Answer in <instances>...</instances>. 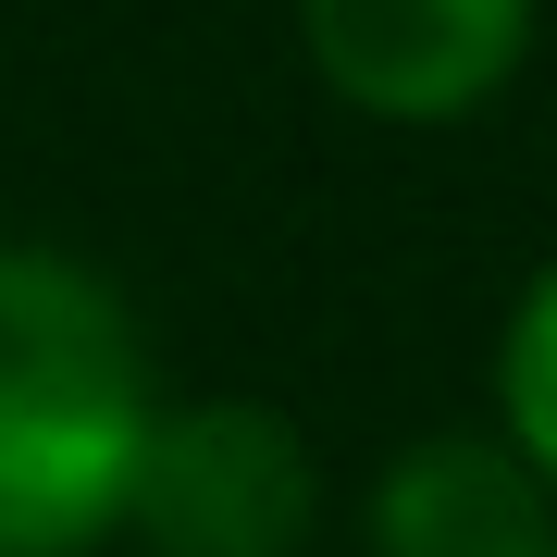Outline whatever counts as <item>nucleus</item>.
I'll list each match as a JSON object with an SVG mask.
<instances>
[{
    "instance_id": "1",
    "label": "nucleus",
    "mask_w": 557,
    "mask_h": 557,
    "mask_svg": "<svg viewBox=\"0 0 557 557\" xmlns=\"http://www.w3.org/2000/svg\"><path fill=\"white\" fill-rule=\"evenodd\" d=\"M149 347L87 260L0 248V557H87L124 520Z\"/></svg>"
},
{
    "instance_id": "2",
    "label": "nucleus",
    "mask_w": 557,
    "mask_h": 557,
    "mask_svg": "<svg viewBox=\"0 0 557 557\" xmlns=\"http://www.w3.org/2000/svg\"><path fill=\"white\" fill-rule=\"evenodd\" d=\"M322 520V471L298 421L260 397L149 409L137 471H124V533L149 557H298Z\"/></svg>"
},
{
    "instance_id": "3",
    "label": "nucleus",
    "mask_w": 557,
    "mask_h": 557,
    "mask_svg": "<svg viewBox=\"0 0 557 557\" xmlns=\"http://www.w3.org/2000/svg\"><path fill=\"white\" fill-rule=\"evenodd\" d=\"M322 87L384 124H458L533 50V0H298Z\"/></svg>"
},
{
    "instance_id": "4",
    "label": "nucleus",
    "mask_w": 557,
    "mask_h": 557,
    "mask_svg": "<svg viewBox=\"0 0 557 557\" xmlns=\"http://www.w3.org/2000/svg\"><path fill=\"white\" fill-rule=\"evenodd\" d=\"M372 557H557V496L508 434H421L372 483Z\"/></svg>"
},
{
    "instance_id": "5",
    "label": "nucleus",
    "mask_w": 557,
    "mask_h": 557,
    "mask_svg": "<svg viewBox=\"0 0 557 557\" xmlns=\"http://www.w3.org/2000/svg\"><path fill=\"white\" fill-rule=\"evenodd\" d=\"M496 409H508V446L533 458V471H545V496H557V273H533V298L508 310Z\"/></svg>"
}]
</instances>
